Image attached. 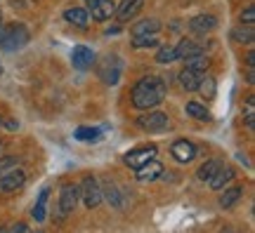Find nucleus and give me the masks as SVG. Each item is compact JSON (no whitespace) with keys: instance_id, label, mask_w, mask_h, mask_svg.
Returning <instances> with one entry per match:
<instances>
[{"instance_id":"20","label":"nucleus","mask_w":255,"mask_h":233,"mask_svg":"<svg viewBox=\"0 0 255 233\" xmlns=\"http://www.w3.org/2000/svg\"><path fill=\"white\" fill-rule=\"evenodd\" d=\"M232 38L237 40V43H241V45H251L255 40V28L253 24H246V26H239L232 31Z\"/></svg>"},{"instance_id":"26","label":"nucleus","mask_w":255,"mask_h":233,"mask_svg":"<svg viewBox=\"0 0 255 233\" xmlns=\"http://www.w3.org/2000/svg\"><path fill=\"white\" fill-rule=\"evenodd\" d=\"M177 59V50L173 45H163L158 47V52H156V62L158 64H170Z\"/></svg>"},{"instance_id":"42","label":"nucleus","mask_w":255,"mask_h":233,"mask_svg":"<svg viewBox=\"0 0 255 233\" xmlns=\"http://www.w3.org/2000/svg\"><path fill=\"white\" fill-rule=\"evenodd\" d=\"M0 71H2V69H0Z\"/></svg>"},{"instance_id":"31","label":"nucleus","mask_w":255,"mask_h":233,"mask_svg":"<svg viewBox=\"0 0 255 233\" xmlns=\"http://www.w3.org/2000/svg\"><path fill=\"white\" fill-rule=\"evenodd\" d=\"M246 127L248 130H253L255 127V97H248L246 99Z\"/></svg>"},{"instance_id":"13","label":"nucleus","mask_w":255,"mask_h":233,"mask_svg":"<svg viewBox=\"0 0 255 233\" xmlns=\"http://www.w3.org/2000/svg\"><path fill=\"white\" fill-rule=\"evenodd\" d=\"M161 174H163V165L158 160H154V158L137 167V179L139 181H151V179H156V177H161Z\"/></svg>"},{"instance_id":"40","label":"nucleus","mask_w":255,"mask_h":233,"mask_svg":"<svg viewBox=\"0 0 255 233\" xmlns=\"http://www.w3.org/2000/svg\"><path fill=\"white\" fill-rule=\"evenodd\" d=\"M0 127H2V118H0Z\"/></svg>"},{"instance_id":"34","label":"nucleus","mask_w":255,"mask_h":233,"mask_svg":"<svg viewBox=\"0 0 255 233\" xmlns=\"http://www.w3.org/2000/svg\"><path fill=\"white\" fill-rule=\"evenodd\" d=\"M253 64H255V52L251 50V52L246 54V66H248V69H253Z\"/></svg>"},{"instance_id":"17","label":"nucleus","mask_w":255,"mask_h":233,"mask_svg":"<svg viewBox=\"0 0 255 233\" xmlns=\"http://www.w3.org/2000/svg\"><path fill=\"white\" fill-rule=\"evenodd\" d=\"M64 19L69 24H73V26L85 28L88 21H90V14H88V9H83V7H69V9H64Z\"/></svg>"},{"instance_id":"23","label":"nucleus","mask_w":255,"mask_h":233,"mask_svg":"<svg viewBox=\"0 0 255 233\" xmlns=\"http://www.w3.org/2000/svg\"><path fill=\"white\" fill-rule=\"evenodd\" d=\"M244 196V188H229V191H225L222 193V198H220V207H225V210H229V207H234L239 203V198Z\"/></svg>"},{"instance_id":"29","label":"nucleus","mask_w":255,"mask_h":233,"mask_svg":"<svg viewBox=\"0 0 255 233\" xmlns=\"http://www.w3.org/2000/svg\"><path fill=\"white\" fill-rule=\"evenodd\" d=\"M220 167V160H208V162H203L199 167V172H196V177H199L201 181H206V179H210L213 177V172Z\"/></svg>"},{"instance_id":"3","label":"nucleus","mask_w":255,"mask_h":233,"mask_svg":"<svg viewBox=\"0 0 255 233\" xmlns=\"http://www.w3.org/2000/svg\"><path fill=\"white\" fill-rule=\"evenodd\" d=\"M78 196L83 198L85 207H90V210L100 207V203H102V186H100V181L95 179V177H85V179H83V184H81V188H78Z\"/></svg>"},{"instance_id":"39","label":"nucleus","mask_w":255,"mask_h":233,"mask_svg":"<svg viewBox=\"0 0 255 233\" xmlns=\"http://www.w3.org/2000/svg\"><path fill=\"white\" fill-rule=\"evenodd\" d=\"M0 26H2V17H0Z\"/></svg>"},{"instance_id":"33","label":"nucleus","mask_w":255,"mask_h":233,"mask_svg":"<svg viewBox=\"0 0 255 233\" xmlns=\"http://www.w3.org/2000/svg\"><path fill=\"white\" fill-rule=\"evenodd\" d=\"M241 21H244V24H253V21H255V7H253V5L241 12Z\"/></svg>"},{"instance_id":"9","label":"nucleus","mask_w":255,"mask_h":233,"mask_svg":"<svg viewBox=\"0 0 255 233\" xmlns=\"http://www.w3.org/2000/svg\"><path fill=\"white\" fill-rule=\"evenodd\" d=\"M232 179H234V167H232V165H222V162H220V167L213 172V177L208 179V184H210V188H213V191H222V188L227 186Z\"/></svg>"},{"instance_id":"7","label":"nucleus","mask_w":255,"mask_h":233,"mask_svg":"<svg viewBox=\"0 0 255 233\" xmlns=\"http://www.w3.org/2000/svg\"><path fill=\"white\" fill-rule=\"evenodd\" d=\"M78 188L73 186V184H64L62 186V193H59V210H62L64 215H69L76 210L78 205Z\"/></svg>"},{"instance_id":"22","label":"nucleus","mask_w":255,"mask_h":233,"mask_svg":"<svg viewBox=\"0 0 255 233\" xmlns=\"http://www.w3.org/2000/svg\"><path fill=\"white\" fill-rule=\"evenodd\" d=\"M175 50H177V57H182V59L194 57V54H201V45L199 43H194V40H189V38H182L180 45L175 47Z\"/></svg>"},{"instance_id":"28","label":"nucleus","mask_w":255,"mask_h":233,"mask_svg":"<svg viewBox=\"0 0 255 233\" xmlns=\"http://www.w3.org/2000/svg\"><path fill=\"white\" fill-rule=\"evenodd\" d=\"M132 45H135L137 50H144V47H158V38H156V33H151V36H132Z\"/></svg>"},{"instance_id":"5","label":"nucleus","mask_w":255,"mask_h":233,"mask_svg":"<svg viewBox=\"0 0 255 233\" xmlns=\"http://www.w3.org/2000/svg\"><path fill=\"white\" fill-rule=\"evenodd\" d=\"M26 184V174L21 170H9L5 174H0V191H5V193H12V191H17Z\"/></svg>"},{"instance_id":"19","label":"nucleus","mask_w":255,"mask_h":233,"mask_svg":"<svg viewBox=\"0 0 255 233\" xmlns=\"http://www.w3.org/2000/svg\"><path fill=\"white\" fill-rule=\"evenodd\" d=\"M119 76H121L119 66H111L109 57H107V59H104V66H100V78L104 80V85H116V82H119Z\"/></svg>"},{"instance_id":"4","label":"nucleus","mask_w":255,"mask_h":233,"mask_svg":"<svg viewBox=\"0 0 255 233\" xmlns=\"http://www.w3.org/2000/svg\"><path fill=\"white\" fill-rule=\"evenodd\" d=\"M137 125L144 132H165V130H170V118L161 113V111H151L146 116L137 118Z\"/></svg>"},{"instance_id":"6","label":"nucleus","mask_w":255,"mask_h":233,"mask_svg":"<svg viewBox=\"0 0 255 233\" xmlns=\"http://www.w3.org/2000/svg\"><path fill=\"white\" fill-rule=\"evenodd\" d=\"M170 153L177 162H191L194 155H196V146L189 142V139H177V142L170 146Z\"/></svg>"},{"instance_id":"24","label":"nucleus","mask_w":255,"mask_h":233,"mask_svg":"<svg viewBox=\"0 0 255 233\" xmlns=\"http://www.w3.org/2000/svg\"><path fill=\"white\" fill-rule=\"evenodd\" d=\"M184 111H187V116L196 118V120H208V118H210L208 108L203 106V104H199V101H187V106H184Z\"/></svg>"},{"instance_id":"27","label":"nucleus","mask_w":255,"mask_h":233,"mask_svg":"<svg viewBox=\"0 0 255 233\" xmlns=\"http://www.w3.org/2000/svg\"><path fill=\"white\" fill-rule=\"evenodd\" d=\"M184 64H187L189 69H196V71H206V69L210 66L208 57H203V54H194V57H187V59H184Z\"/></svg>"},{"instance_id":"12","label":"nucleus","mask_w":255,"mask_h":233,"mask_svg":"<svg viewBox=\"0 0 255 233\" xmlns=\"http://www.w3.org/2000/svg\"><path fill=\"white\" fill-rule=\"evenodd\" d=\"M90 12L95 21H107L116 14V5H114V0H97L90 5Z\"/></svg>"},{"instance_id":"15","label":"nucleus","mask_w":255,"mask_h":233,"mask_svg":"<svg viewBox=\"0 0 255 233\" xmlns=\"http://www.w3.org/2000/svg\"><path fill=\"white\" fill-rule=\"evenodd\" d=\"M203 78V71H196V69H189V66H184V71L180 73V85H182L184 90H199V82Z\"/></svg>"},{"instance_id":"36","label":"nucleus","mask_w":255,"mask_h":233,"mask_svg":"<svg viewBox=\"0 0 255 233\" xmlns=\"http://www.w3.org/2000/svg\"><path fill=\"white\" fill-rule=\"evenodd\" d=\"M9 231H28V226L26 224H14V226H9Z\"/></svg>"},{"instance_id":"1","label":"nucleus","mask_w":255,"mask_h":233,"mask_svg":"<svg viewBox=\"0 0 255 233\" xmlns=\"http://www.w3.org/2000/svg\"><path fill=\"white\" fill-rule=\"evenodd\" d=\"M132 106L139 111H149L156 108L165 99V80L158 76H144L135 82V87L130 92Z\"/></svg>"},{"instance_id":"14","label":"nucleus","mask_w":255,"mask_h":233,"mask_svg":"<svg viewBox=\"0 0 255 233\" xmlns=\"http://www.w3.org/2000/svg\"><path fill=\"white\" fill-rule=\"evenodd\" d=\"M142 7H144V0H123L121 7H116V17H119L121 21H128V19L137 17Z\"/></svg>"},{"instance_id":"11","label":"nucleus","mask_w":255,"mask_h":233,"mask_svg":"<svg viewBox=\"0 0 255 233\" xmlns=\"http://www.w3.org/2000/svg\"><path fill=\"white\" fill-rule=\"evenodd\" d=\"M156 158V146H144V149H135V151L126 153V162L130 167H139V165H144L146 160H151Z\"/></svg>"},{"instance_id":"18","label":"nucleus","mask_w":255,"mask_h":233,"mask_svg":"<svg viewBox=\"0 0 255 233\" xmlns=\"http://www.w3.org/2000/svg\"><path fill=\"white\" fill-rule=\"evenodd\" d=\"M161 31V21L158 19H142L137 21L135 26L130 28L132 36H151V33H158Z\"/></svg>"},{"instance_id":"2","label":"nucleus","mask_w":255,"mask_h":233,"mask_svg":"<svg viewBox=\"0 0 255 233\" xmlns=\"http://www.w3.org/2000/svg\"><path fill=\"white\" fill-rule=\"evenodd\" d=\"M28 28L24 24H9V26H0V47L2 50H19L28 43Z\"/></svg>"},{"instance_id":"10","label":"nucleus","mask_w":255,"mask_h":233,"mask_svg":"<svg viewBox=\"0 0 255 233\" xmlns=\"http://www.w3.org/2000/svg\"><path fill=\"white\" fill-rule=\"evenodd\" d=\"M218 26V17H213V14H196V17L189 19V31L194 33H210L213 28Z\"/></svg>"},{"instance_id":"41","label":"nucleus","mask_w":255,"mask_h":233,"mask_svg":"<svg viewBox=\"0 0 255 233\" xmlns=\"http://www.w3.org/2000/svg\"><path fill=\"white\" fill-rule=\"evenodd\" d=\"M0 151H2V142H0Z\"/></svg>"},{"instance_id":"21","label":"nucleus","mask_w":255,"mask_h":233,"mask_svg":"<svg viewBox=\"0 0 255 233\" xmlns=\"http://www.w3.org/2000/svg\"><path fill=\"white\" fill-rule=\"evenodd\" d=\"M47 198H50V188H43L36 207H33V219L36 222H45L47 219Z\"/></svg>"},{"instance_id":"25","label":"nucleus","mask_w":255,"mask_h":233,"mask_svg":"<svg viewBox=\"0 0 255 233\" xmlns=\"http://www.w3.org/2000/svg\"><path fill=\"white\" fill-rule=\"evenodd\" d=\"M100 130H95V127H78L76 130V139L78 142H85V144H92V142H97L100 139Z\"/></svg>"},{"instance_id":"16","label":"nucleus","mask_w":255,"mask_h":233,"mask_svg":"<svg viewBox=\"0 0 255 233\" xmlns=\"http://www.w3.org/2000/svg\"><path fill=\"white\" fill-rule=\"evenodd\" d=\"M102 200H109L111 207H123V193L119 191V186L114 184V181H104V186H102Z\"/></svg>"},{"instance_id":"8","label":"nucleus","mask_w":255,"mask_h":233,"mask_svg":"<svg viewBox=\"0 0 255 233\" xmlns=\"http://www.w3.org/2000/svg\"><path fill=\"white\" fill-rule=\"evenodd\" d=\"M71 64L78 69V71H85V69H90L92 64H95V52H92L88 45H78L73 47L71 52Z\"/></svg>"},{"instance_id":"32","label":"nucleus","mask_w":255,"mask_h":233,"mask_svg":"<svg viewBox=\"0 0 255 233\" xmlns=\"http://www.w3.org/2000/svg\"><path fill=\"white\" fill-rule=\"evenodd\" d=\"M14 167H19V158H14V155H2L0 158V174L14 170Z\"/></svg>"},{"instance_id":"37","label":"nucleus","mask_w":255,"mask_h":233,"mask_svg":"<svg viewBox=\"0 0 255 233\" xmlns=\"http://www.w3.org/2000/svg\"><path fill=\"white\" fill-rule=\"evenodd\" d=\"M119 31H121V26H111L109 31H107V36H111V33H119Z\"/></svg>"},{"instance_id":"38","label":"nucleus","mask_w":255,"mask_h":233,"mask_svg":"<svg viewBox=\"0 0 255 233\" xmlns=\"http://www.w3.org/2000/svg\"><path fill=\"white\" fill-rule=\"evenodd\" d=\"M88 2H90V5H92V2H97V0H88Z\"/></svg>"},{"instance_id":"35","label":"nucleus","mask_w":255,"mask_h":233,"mask_svg":"<svg viewBox=\"0 0 255 233\" xmlns=\"http://www.w3.org/2000/svg\"><path fill=\"white\" fill-rule=\"evenodd\" d=\"M5 127H7L9 132H14V130H19V123L14 120V118H12V120H7V123H5Z\"/></svg>"},{"instance_id":"30","label":"nucleus","mask_w":255,"mask_h":233,"mask_svg":"<svg viewBox=\"0 0 255 233\" xmlns=\"http://www.w3.org/2000/svg\"><path fill=\"white\" fill-rule=\"evenodd\" d=\"M199 90H201V94L206 99H213L215 97V80L213 78H201V82H199Z\"/></svg>"}]
</instances>
